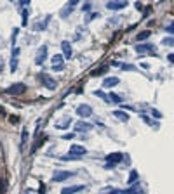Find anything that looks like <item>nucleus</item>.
I'll list each match as a JSON object with an SVG mask.
<instances>
[{
    "label": "nucleus",
    "mask_w": 174,
    "mask_h": 194,
    "mask_svg": "<svg viewBox=\"0 0 174 194\" xmlns=\"http://www.w3.org/2000/svg\"><path fill=\"white\" fill-rule=\"evenodd\" d=\"M61 49H63V56H64V59H70V57H72L73 50H72V45H70V42L63 40V42H61Z\"/></svg>",
    "instance_id": "nucleus-10"
},
{
    "label": "nucleus",
    "mask_w": 174,
    "mask_h": 194,
    "mask_svg": "<svg viewBox=\"0 0 174 194\" xmlns=\"http://www.w3.org/2000/svg\"><path fill=\"white\" fill-rule=\"evenodd\" d=\"M129 184H134V182H137V172L136 170H131V173H129V180H127Z\"/></svg>",
    "instance_id": "nucleus-22"
},
{
    "label": "nucleus",
    "mask_w": 174,
    "mask_h": 194,
    "mask_svg": "<svg viewBox=\"0 0 174 194\" xmlns=\"http://www.w3.org/2000/svg\"><path fill=\"white\" fill-rule=\"evenodd\" d=\"M26 90V85L24 83H14V85H11L9 89H7V94H14V96H19Z\"/></svg>",
    "instance_id": "nucleus-7"
},
{
    "label": "nucleus",
    "mask_w": 174,
    "mask_h": 194,
    "mask_svg": "<svg viewBox=\"0 0 174 194\" xmlns=\"http://www.w3.org/2000/svg\"><path fill=\"white\" fill-rule=\"evenodd\" d=\"M106 69H108V66H103V68H99L97 71H92V76H97V75H103V73H106Z\"/></svg>",
    "instance_id": "nucleus-25"
},
{
    "label": "nucleus",
    "mask_w": 174,
    "mask_h": 194,
    "mask_svg": "<svg viewBox=\"0 0 174 194\" xmlns=\"http://www.w3.org/2000/svg\"><path fill=\"white\" fill-rule=\"evenodd\" d=\"M26 139H28V132H26V128H24V130H23V139H21V142L24 144V142H26Z\"/></svg>",
    "instance_id": "nucleus-27"
},
{
    "label": "nucleus",
    "mask_w": 174,
    "mask_h": 194,
    "mask_svg": "<svg viewBox=\"0 0 174 194\" xmlns=\"http://www.w3.org/2000/svg\"><path fill=\"white\" fill-rule=\"evenodd\" d=\"M70 153L78 154V156H84L85 153H87V149H85L84 146H80V144H73V146H70Z\"/></svg>",
    "instance_id": "nucleus-15"
},
{
    "label": "nucleus",
    "mask_w": 174,
    "mask_h": 194,
    "mask_svg": "<svg viewBox=\"0 0 174 194\" xmlns=\"http://www.w3.org/2000/svg\"><path fill=\"white\" fill-rule=\"evenodd\" d=\"M77 4H78V0H70L64 7H63V11H61V18L64 19V18H68L72 12H73V9L77 7Z\"/></svg>",
    "instance_id": "nucleus-2"
},
{
    "label": "nucleus",
    "mask_w": 174,
    "mask_h": 194,
    "mask_svg": "<svg viewBox=\"0 0 174 194\" xmlns=\"http://www.w3.org/2000/svg\"><path fill=\"white\" fill-rule=\"evenodd\" d=\"M73 137H75V134H64V135L61 137V139H64V140H72Z\"/></svg>",
    "instance_id": "nucleus-26"
},
{
    "label": "nucleus",
    "mask_w": 174,
    "mask_h": 194,
    "mask_svg": "<svg viewBox=\"0 0 174 194\" xmlns=\"http://www.w3.org/2000/svg\"><path fill=\"white\" fill-rule=\"evenodd\" d=\"M52 69H56V71L64 69V56H61V54L52 56Z\"/></svg>",
    "instance_id": "nucleus-1"
},
{
    "label": "nucleus",
    "mask_w": 174,
    "mask_h": 194,
    "mask_svg": "<svg viewBox=\"0 0 174 194\" xmlns=\"http://www.w3.org/2000/svg\"><path fill=\"white\" fill-rule=\"evenodd\" d=\"M113 115H115V116L118 118V120H120V121H124V123H125V121H127V120H129V116H127V115H125V113H122V111H113Z\"/></svg>",
    "instance_id": "nucleus-19"
},
{
    "label": "nucleus",
    "mask_w": 174,
    "mask_h": 194,
    "mask_svg": "<svg viewBox=\"0 0 174 194\" xmlns=\"http://www.w3.org/2000/svg\"><path fill=\"white\" fill-rule=\"evenodd\" d=\"M75 130L77 132H89V130H92V125L84 121V120H80L78 123H75Z\"/></svg>",
    "instance_id": "nucleus-12"
},
{
    "label": "nucleus",
    "mask_w": 174,
    "mask_h": 194,
    "mask_svg": "<svg viewBox=\"0 0 174 194\" xmlns=\"http://www.w3.org/2000/svg\"><path fill=\"white\" fill-rule=\"evenodd\" d=\"M26 14H28V11L24 9V11H23V24H26Z\"/></svg>",
    "instance_id": "nucleus-28"
},
{
    "label": "nucleus",
    "mask_w": 174,
    "mask_h": 194,
    "mask_svg": "<svg viewBox=\"0 0 174 194\" xmlns=\"http://www.w3.org/2000/svg\"><path fill=\"white\" fill-rule=\"evenodd\" d=\"M49 21H51V16H47V18H45L44 21H37V23L33 24V30H35V31H44V30L47 28Z\"/></svg>",
    "instance_id": "nucleus-13"
},
{
    "label": "nucleus",
    "mask_w": 174,
    "mask_h": 194,
    "mask_svg": "<svg viewBox=\"0 0 174 194\" xmlns=\"http://www.w3.org/2000/svg\"><path fill=\"white\" fill-rule=\"evenodd\" d=\"M85 187L84 186H73V187H64L61 193L63 194H72V193H78V191H84Z\"/></svg>",
    "instance_id": "nucleus-17"
},
{
    "label": "nucleus",
    "mask_w": 174,
    "mask_h": 194,
    "mask_svg": "<svg viewBox=\"0 0 174 194\" xmlns=\"http://www.w3.org/2000/svg\"><path fill=\"white\" fill-rule=\"evenodd\" d=\"M73 175H75L73 172H56V173L52 175V180L54 182H64V180L72 178Z\"/></svg>",
    "instance_id": "nucleus-6"
},
{
    "label": "nucleus",
    "mask_w": 174,
    "mask_h": 194,
    "mask_svg": "<svg viewBox=\"0 0 174 194\" xmlns=\"http://www.w3.org/2000/svg\"><path fill=\"white\" fill-rule=\"evenodd\" d=\"M169 61H171V62H174V54H169Z\"/></svg>",
    "instance_id": "nucleus-32"
},
{
    "label": "nucleus",
    "mask_w": 174,
    "mask_h": 194,
    "mask_svg": "<svg viewBox=\"0 0 174 194\" xmlns=\"http://www.w3.org/2000/svg\"><path fill=\"white\" fill-rule=\"evenodd\" d=\"M115 64H117V66H120L124 71H134V69H136L134 64H118V62H115Z\"/></svg>",
    "instance_id": "nucleus-20"
},
{
    "label": "nucleus",
    "mask_w": 174,
    "mask_h": 194,
    "mask_svg": "<svg viewBox=\"0 0 174 194\" xmlns=\"http://www.w3.org/2000/svg\"><path fill=\"white\" fill-rule=\"evenodd\" d=\"M118 78L117 76H108V78H105V81H103V87L105 89H112V87H117L118 85Z\"/></svg>",
    "instance_id": "nucleus-14"
},
{
    "label": "nucleus",
    "mask_w": 174,
    "mask_h": 194,
    "mask_svg": "<svg viewBox=\"0 0 174 194\" xmlns=\"http://www.w3.org/2000/svg\"><path fill=\"white\" fill-rule=\"evenodd\" d=\"M124 159V154L122 153H112V154L106 156V161H112V163H118Z\"/></svg>",
    "instance_id": "nucleus-16"
},
{
    "label": "nucleus",
    "mask_w": 174,
    "mask_h": 194,
    "mask_svg": "<svg viewBox=\"0 0 174 194\" xmlns=\"http://www.w3.org/2000/svg\"><path fill=\"white\" fill-rule=\"evenodd\" d=\"M124 7H127V0H122V2H108L106 4V9H110V11H118V9H124Z\"/></svg>",
    "instance_id": "nucleus-8"
},
{
    "label": "nucleus",
    "mask_w": 174,
    "mask_h": 194,
    "mask_svg": "<svg viewBox=\"0 0 174 194\" xmlns=\"http://www.w3.org/2000/svg\"><path fill=\"white\" fill-rule=\"evenodd\" d=\"M11 2H14V0H11Z\"/></svg>",
    "instance_id": "nucleus-33"
},
{
    "label": "nucleus",
    "mask_w": 174,
    "mask_h": 194,
    "mask_svg": "<svg viewBox=\"0 0 174 194\" xmlns=\"http://www.w3.org/2000/svg\"><path fill=\"white\" fill-rule=\"evenodd\" d=\"M40 80H42V83H44L49 90H54V89H56V80L52 76H49L47 73H42V75H40Z\"/></svg>",
    "instance_id": "nucleus-3"
},
{
    "label": "nucleus",
    "mask_w": 174,
    "mask_h": 194,
    "mask_svg": "<svg viewBox=\"0 0 174 194\" xmlns=\"http://www.w3.org/2000/svg\"><path fill=\"white\" fill-rule=\"evenodd\" d=\"M167 31H171V33H174V23L171 24V26H169V28H167Z\"/></svg>",
    "instance_id": "nucleus-31"
},
{
    "label": "nucleus",
    "mask_w": 174,
    "mask_h": 194,
    "mask_svg": "<svg viewBox=\"0 0 174 194\" xmlns=\"http://www.w3.org/2000/svg\"><path fill=\"white\" fill-rule=\"evenodd\" d=\"M152 113H153V115H155V116H157V118H160V116H162V115H160V113H158V111H157V109H153V111H152Z\"/></svg>",
    "instance_id": "nucleus-30"
},
{
    "label": "nucleus",
    "mask_w": 174,
    "mask_h": 194,
    "mask_svg": "<svg viewBox=\"0 0 174 194\" xmlns=\"http://www.w3.org/2000/svg\"><path fill=\"white\" fill-rule=\"evenodd\" d=\"M148 50L155 52L153 45H150V43H137V45H136V52H137L139 56H143V54H145V52H148Z\"/></svg>",
    "instance_id": "nucleus-9"
},
{
    "label": "nucleus",
    "mask_w": 174,
    "mask_h": 194,
    "mask_svg": "<svg viewBox=\"0 0 174 194\" xmlns=\"http://www.w3.org/2000/svg\"><path fill=\"white\" fill-rule=\"evenodd\" d=\"M18 57H19V49L14 47V49H12V59H11V71H12V73L18 69Z\"/></svg>",
    "instance_id": "nucleus-11"
},
{
    "label": "nucleus",
    "mask_w": 174,
    "mask_h": 194,
    "mask_svg": "<svg viewBox=\"0 0 174 194\" xmlns=\"http://www.w3.org/2000/svg\"><path fill=\"white\" fill-rule=\"evenodd\" d=\"M21 5H23V7H26V5H30V0H21Z\"/></svg>",
    "instance_id": "nucleus-29"
},
{
    "label": "nucleus",
    "mask_w": 174,
    "mask_h": 194,
    "mask_svg": "<svg viewBox=\"0 0 174 194\" xmlns=\"http://www.w3.org/2000/svg\"><path fill=\"white\" fill-rule=\"evenodd\" d=\"M162 43L164 45H169V47H174V37H165V38L162 40Z\"/></svg>",
    "instance_id": "nucleus-23"
},
{
    "label": "nucleus",
    "mask_w": 174,
    "mask_h": 194,
    "mask_svg": "<svg viewBox=\"0 0 174 194\" xmlns=\"http://www.w3.org/2000/svg\"><path fill=\"white\" fill-rule=\"evenodd\" d=\"M108 101H113V102H117V104H120L124 99L120 96H117V94H108Z\"/></svg>",
    "instance_id": "nucleus-21"
},
{
    "label": "nucleus",
    "mask_w": 174,
    "mask_h": 194,
    "mask_svg": "<svg viewBox=\"0 0 174 194\" xmlns=\"http://www.w3.org/2000/svg\"><path fill=\"white\" fill-rule=\"evenodd\" d=\"M70 123H72V118L66 116V118H63L58 125H56V128H68V127H70Z\"/></svg>",
    "instance_id": "nucleus-18"
},
{
    "label": "nucleus",
    "mask_w": 174,
    "mask_h": 194,
    "mask_svg": "<svg viewBox=\"0 0 174 194\" xmlns=\"http://www.w3.org/2000/svg\"><path fill=\"white\" fill-rule=\"evenodd\" d=\"M45 59H47V45H42L39 49V52H37V57H35V64H44L45 62Z\"/></svg>",
    "instance_id": "nucleus-5"
},
{
    "label": "nucleus",
    "mask_w": 174,
    "mask_h": 194,
    "mask_svg": "<svg viewBox=\"0 0 174 194\" xmlns=\"http://www.w3.org/2000/svg\"><path fill=\"white\" fill-rule=\"evenodd\" d=\"M148 37H150V31H143V33L137 35V42H143V40H146Z\"/></svg>",
    "instance_id": "nucleus-24"
},
{
    "label": "nucleus",
    "mask_w": 174,
    "mask_h": 194,
    "mask_svg": "<svg viewBox=\"0 0 174 194\" xmlns=\"http://www.w3.org/2000/svg\"><path fill=\"white\" fill-rule=\"evenodd\" d=\"M77 115L80 118H89L92 115V108H91L89 104H80L77 108Z\"/></svg>",
    "instance_id": "nucleus-4"
}]
</instances>
